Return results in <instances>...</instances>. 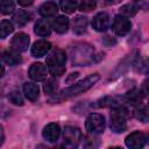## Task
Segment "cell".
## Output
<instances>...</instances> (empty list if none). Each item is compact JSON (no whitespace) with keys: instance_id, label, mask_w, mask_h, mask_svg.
I'll return each mask as SVG.
<instances>
[{"instance_id":"1","label":"cell","mask_w":149,"mask_h":149,"mask_svg":"<svg viewBox=\"0 0 149 149\" xmlns=\"http://www.w3.org/2000/svg\"><path fill=\"white\" fill-rule=\"evenodd\" d=\"M71 58L76 65H87L93 62L94 50L87 43H76L71 48Z\"/></svg>"},{"instance_id":"2","label":"cell","mask_w":149,"mask_h":149,"mask_svg":"<svg viewBox=\"0 0 149 149\" xmlns=\"http://www.w3.org/2000/svg\"><path fill=\"white\" fill-rule=\"evenodd\" d=\"M66 55L62 49H55L47 57V68L54 77H59L65 72Z\"/></svg>"},{"instance_id":"3","label":"cell","mask_w":149,"mask_h":149,"mask_svg":"<svg viewBox=\"0 0 149 149\" xmlns=\"http://www.w3.org/2000/svg\"><path fill=\"white\" fill-rule=\"evenodd\" d=\"M100 79V76L99 73H92V74H88L87 77H85L84 79L77 81L76 84L66 87L65 90H63L61 92V97L62 98H68V97H73V95H77V94H80L85 91H87L88 88H91L98 80Z\"/></svg>"},{"instance_id":"4","label":"cell","mask_w":149,"mask_h":149,"mask_svg":"<svg viewBox=\"0 0 149 149\" xmlns=\"http://www.w3.org/2000/svg\"><path fill=\"white\" fill-rule=\"evenodd\" d=\"M127 116H128V109L123 107L122 105L116 106L113 108V112L111 114V129L114 133H122L127 128Z\"/></svg>"},{"instance_id":"5","label":"cell","mask_w":149,"mask_h":149,"mask_svg":"<svg viewBox=\"0 0 149 149\" xmlns=\"http://www.w3.org/2000/svg\"><path fill=\"white\" fill-rule=\"evenodd\" d=\"M85 127H86V130L92 135L101 134L105 130V127H106L105 118L99 113H91L86 118Z\"/></svg>"},{"instance_id":"6","label":"cell","mask_w":149,"mask_h":149,"mask_svg":"<svg viewBox=\"0 0 149 149\" xmlns=\"http://www.w3.org/2000/svg\"><path fill=\"white\" fill-rule=\"evenodd\" d=\"M125 142L128 148L140 149L149 143V134H146L142 132H133L126 137Z\"/></svg>"},{"instance_id":"7","label":"cell","mask_w":149,"mask_h":149,"mask_svg":"<svg viewBox=\"0 0 149 149\" xmlns=\"http://www.w3.org/2000/svg\"><path fill=\"white\" fill-rule=\"evenodd\" d=\"M132 23L129 21V19L125 15H116L114 17L113 24H112V29L114 31L115 35L118 36H125L128 34V31L130 30Z\"/></svg>"},{"instance_id":"8","label":"cell","mask_w":149,"mask_h":149,"mask_svg":"<svg viewBox=\"0 0 149 149\" xmlns=\"http://www.w3.org/2000/svg\"><path fill=\"white\" fill-rule=\"evenodd\" d=\"M63 139H64V143L66 146H69V147H76V146H78L79 141L81 140V132L77 127L66 126L64 128Z\"/></svg>"},{"instance_id":"9","label":"cell","mask_w":149,"mask_h":149,"mask_svg":"<svg viewBox=\"0 0 149 149\" xmlns=\"http://www.w3.org/2000/svg\"><path fill=\"white\" fill-rule=\"evenodd\" d=\"M29 42H30V38H29V36L27 34H24V33H17L12 38L10 45H12V49L16 50L17 52H22V51H26L28 49Z\"/></svg>"},{"instance_id":"10","label":"cell","mask_w":149,"mask_h":149,"mask_svg":"<svg viewBox=\"0 0 149 149\" xmlns=\"http://www.w3.org/2000/svg\"><path fill=\"white\" fill-rule=\"evenodd\" d=\"M92 27L97 31H106L109 27V16L106 12H100L95 14L92 19Z\"/></svg>"},{"instance_id":"11","label":"cell","mask_w":149,"mask_h":149,"mask_svg":"<svg viewBox=\"0 0 149 149\" xmlns=\"http://www.w3.org/2000/svg\"><path fill=\"white\" fill-rule=\"evenodd\" d=\"M28 74L35 81H43L47 78V68L42 63H33L28 70Z\"/></svg>"},{"instance_id":"12","label":"cell","mask_w":149,"mask_h":149,"mask_svg":"<svg viewBox=\"0 0 149 149\" xmlns=\"http://www.w3.org/2000/svg\"><path fill=\"white\" fill-rule=\"evenodd\" d=\"M42 135L43 137L49 141V142H56L61 135V128L57 123H49L44 128H43V132H42Z\"/></svg>"},{"instance_id":"13","label":"cell","mask_w":149,"mask_h":149,"mask_svg":"<svg viewBox=\"0 0 149 149\" xmlns=\"http://www.w3.org/2000/svg\"><path fill=\"white\" fill-rule=\"evenodd\" d=\"M51 49V44L50 42L45 41V40H41V41H37L33 44L31 47V55L33 57H42L44 55H47Z\"/></svg>"},{"instance_id":"14","label":"cell","mask_w":149,"mask_h":149,"mask_svg":"<svg viewBox=\"0 0 149 149\" xmlns=\"http://www.w3.org/2000/svg\"><path fill=\"white\" fill-rule=\"evenodd\" d=\"M69 26H70V21L66 16L64 15H61V16H57L54 21H52V28L56 33L58 34H64L68 31L69 29Z\"/></svg>"},{"instance_id":"15","label":"cell","mask_w":149,"mask_h":149,"mask_svg":"<svg viewBox=\"0 0 149 149\" xmlns=\"http://www.w3.org/2000/svg\"><path fill=\"white\" fill-rule=\"evenodd\" d=\"M23 93L26 98L30 101H36L40 95V88L34 83H26L23 85Z\"/></svg>"},{"instance_id":"16","label":"cell","mask_w":149,"mask_h":149,"mask_svg":"<svg viewBox=\"0 0 149 149\" xmlns=\"http://www.w3.org/2000/svg\"><path fill=\"white\" fill-rule=\"evenodd\" d=\"M51 24L49 23L48 20L45 19H41L38 20L36 23H35V27H34V31L35 34H37L38 36H48L50 35L51 33Z\"/></svg>"},{"instance_id":"17","label":"cell","mask_w":149,"mask_h":149,"mask_svg":"<svg viewBox=\"0 0 149 149\" xmlns=\"http://www.w3.org/2000/svg\"><path fill=\"white\" fill-rule=\"evenodd\" d=\"M2 61L5 64L9 66H14L21 62V57L16 50L12 49V50H7L2 52Z\"/></svg>"},{"instance_id":"18","label":"cell","mask_w":149,"mask_h":149,"mask_svg":"<svg viewBox=\"0 0 149 149\" xmlns=\"http://www.w3.org/2000/svg\"><path fill=\"white\" fill-rule=\"evenodd\" d=\"M58 8H57V5L52 1H48V2H44L38 8V13L44 16V17H48V16H54L56 13H57Z\"/></svg>"},{"instance_id":"19","label":"cell","mask_w":149,"mask_h":149,"mask_svg":"<svg viewBox=\"0 0 149 149\" xmlns=\"http://www.w3.org/2000/svg\"><path fill=\"white\" fill-rule=\"evenodd\" d=\"M29 19H30V14H29L28 12L23 10V9H20V10H17V12H15V14H14V16H13L14 22H15L19 27L26 26V24L28 23Z\"/></svg>"},{"instance_id":"20","label":"cell","mask_w":149,"mask_h":149,"mask_svg":"<svg viewBox=\"0 0 149 149\" xmlns=\"http://www.w3.org/2000/svg\"><path fill=\"white\" fill-rule=\"evenodd\" d=\"M133 64H134V68L136 71H139L141 73H148L149 72V61L147 58L137 56Z\"/></svg>"},{"instance_id":"21","label":"cell","mask_w":149,"mask_h":149,"mask_svg":"<svg viewBox=\"0 0 149 149\" xmlns=\"http://www.w3.org/2000/svg\"><path fill=\"white\" fill-rule=\"evenodd\" d=\"M86 27H87V19L85 16H77L73 20V31L76 34L85 33Z\"/></svg>"},{"instance_id":"22","label":"cell","mask_w":149,"mask_h":149,"mask_svg":"<svg viewBox=\"0 0 149 149\" xmlns=\"http://www.w3.org/2000/svg\"><path fill=\"white\" fill-rule=\"evenodd\" d=\"M97 106L98 107H116V106H120V101L118 100V98L115 97H105L102 99H100L99 101H97Z\"/></svg>"},{"instance_id":"23","label":"cell","mask_w":149,"mask_h":149,"mask_svg":"<svg viewBox=\"0 0 149 149\" xmlns=\"http://www.w3.org/2000/svg\"><path fill=\"white\" fill-rule=\"evenodd\" d=\"M61 9L64 12V13H68V14H72L74 13V10L77 9V1L76 0H61Z\"/></svg>"},{"instance_id":"24","label":"cell","mask_w":149,"mask_h":149,"mask_svg":"<svg viewBox=\"0 0 149 149\" xmlns=\"http://www.w3.org/2000/svg\"><path fill=\"white\" fill-rule=\"evenodd\" d=\"M14 30V27H13V23L9 22L8 20H2L1 23H0V37L1 38H5L7 37L9 34H12Z\"/></svg>"},{"instance_id":"25","label":"cell","mask_w":149,"mask_h":149,"mask_svg":"<svg viewBox=\"0 0 149 149\" xmlns=\"http://www.w3.org/2000/svg\"><path fill=\"white\" fill-rule=\"evenodd\" d=\"M143 92L140 90H132L127 93V99L128 101H130L132 104H140V101L143 98Z\"/></svg>"},{"instance_id":"26","label":"cell","mask_w":149,"mask_h":149,"mask_svg":"<svg viewBox=\"0 0 149 149\" xmlns=\"http://www.w3.org/2000/svg\"><path fill=\"white\" fill-rule=\"evenodd\" d=\"M137 9H139V7L136 5H134V3H127V5H123L121 7L120 13H121V15H125V16L129 17V16L135 15L136 12H137Z\"/></svg>"},{"instance_id":"27","label":"cell","mask_w":149,"mask_h":149,"mask_svg":"<svg viewBox=\"0 0 149 149\" xmlns=\"http://www.w3.org/2000/svg\"><path fill=\"white\" fill-rule=\"evenodd\" d=\"M95 6H97L95 0H80V2H79V5H78L79 9H80L81 12H85V13L93 10V9L95 8Z\"/></svg>"},{"instance_id":"28","label":"cell","mask_w":149,"mask_h":149,"mask_svg":"<svg viewBox=\"0 0 149 149\" xmlns=\"http://www.w3.org/2000/svg\"><path fill=\"white\" fill-rule=\"evenodd\" d=\"M15 5L13 0H1V13L2 14H9L14 10Z\"/></svg>"},{"instance_id":"29","label":"cell","mask_w":149,"mask_h":149,"mask_svg":"<svg viewBox=\"0 0 149 149\" xmlns=\"http://www.w3.org/2000/svg\"><path fill=\"white\" fill-rule=\"evenodd\" d=\"M57 87H58L57 81L50 79V80H47V81H45V84H44V86H43V90H44V92H45L47 94H54V93L57 91Z\"/></svg>"},{"instance_id":"30","label":"cell","mask_w":149,"mask_h":149,"mask_svg":"<svg viewBox=\"0 0 149 149\" xmlns=\"http://www.w3.org/2000/svg\"><path fill=\"white\" fill-rule=\"evenodd\" d=\"M8 99L10 102H13L14 105H17V106H22L23 105V98L22 95L17 92V91H13L8 94Z\"/></svg>"},{"instance_id":"31","label":"cell","mask_w":149,"mask_h":149,"mask_svg":"<svg viewBox=\"0 0 149 149\" xmlns=\"http://www.w3.org/2000/svg\"><path fill=\"white\" fill-rule=\"evenodd\" d=\"M134 115H135L139 120H141V121H143V122L147 121V119H148V114H147L144 107H142V106L135 107V109H134Z\"/></svg>"},{"instance_id":"32","label":"cell","mask_w":149,"mask_h":149,"mask_svg":"<svg viewBox=\"0 0 149 149\" xmlns=\"http://www.w3.org/2000/svg\"><path fill=\"white\" fill-rule=\"evenodd\" d=\"M94 139H90V137H85V140H83V146L84 147H95L98 143H94Z\"/></svg>"},{"instance_id":"33","label":"cell","mask_w":149,"mask_h":149,"mask_svg":"<svg viewBox=\"0 0 149 149\" xmlns=\"http://www.w3.org/2000/svg\"><path fill=\"white\" fill-rule=\"evenodd\" d=\"M142 92L143 94H149V78H147L142 84Z\"/></svg>"},{"instance_id":"34","label":"cell","mask_w":149,"mask_h":149,"mask_svg":"<svg viewBox=\"0 0 149 149\" xmlns=\"http://www.w3.org/2000/svg\"><path fill=\"white\" fill-rule=\"evenodd\" d=\"M17 2H19L20 6L27 7V6H30V5L34 2V0H17Z\"/></svg>"},{"instance_id":"35","label":"cell","mask_w":149,"mask_h":149,"mask_svg":"<svg viewBox=\"0 0 149 149\" xmlns=\"http://www.w3.org/2000/svg\"><path fill=\"white\" fill-rule=\"evenodd\" d=\"M107 1V3H116V2H119L120 0H106Z\"/></svg>"},{"instance_id":"36","label":"cell","mask_w":149,"mask_h":149,"mask_svg":"<svg viewBox=\"0 0 149 149\" xmlns=\"http://www.w3.org/2000/svg\"><path fill=\"white\" fill-rule=\"evenodd\" d=\"M135 1H141V0H135Z\"/></svg>"}]
</instances>
